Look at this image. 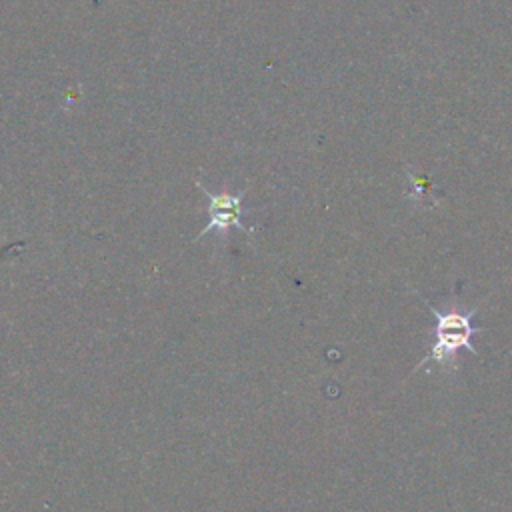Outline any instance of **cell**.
Here are the masks:
<instances>
[{
	"instance_id": "1",
	"label": "cell",
	"mask_w": 512,
	"mask_h": 512,
	"mask_svg": "<svg viewBox=\"0 0 512 512\" xmlns=\"http://www.w3.org/2000/svg\"><path fill=\"white\" fill-rule=\"evenodd\" d=\"M432 316L436 318V326H434V344L430 348V352L418 362L416 368H422L428 362L438 364L444 370L454 372L456 370V354L458 350H468L470 354H478L472 338L474 334L480 332L478 326L472 324V318L476 314L478 308H472L468 312H458V310H448V312H440L432 306H428Z\"/></svg>"
},
{
	"instance_id": "2",
	"label": "cell",
	"mask_w": 512,
	"mask_h": 512,
	"mask_svg": "<svg viewBox=\"0 0 512 512\" xmlns=\"http://www.w3.org/2000/svg\"><path fill=\"white\" fill-rule=\"evenodd\" d=\"M198 188H202V192L210 200V204H208V218L210 220L202 228L198 238L210 234L212 230H216L220 234H226L228 228H240V230H244V234H250V228H246L244 222H242V198L246 194L244 190L238 192V194H230V192L212 194L204 186H200V182H198Z\"/></svg>"
}]
</instances>
